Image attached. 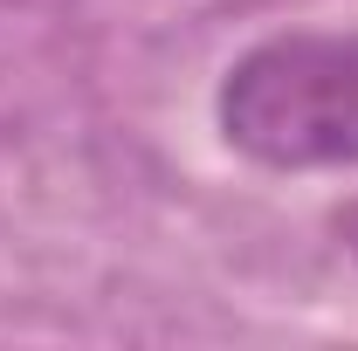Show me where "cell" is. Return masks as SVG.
I'll list each match as a JSON object with an SVG mask.
<instances>
[{"label":"cell","instance_id":"obj_2","mask_svg":"<svg viewBox=\"0 0 358 351\" xmlns=\"http://www.w3.org/2000/svg\"><path fill=\"white\" fill-rule=\"evenodd\" d=\"M345 241H352V255H358V207L345 214Z\"/></svg>","mask_w":358,"mask_h":351},{"label":"cell","instance_id":"obj_1","mask_svg":"<svg viewBox=\"0 0 358 351\" xmlns=\"http://www.w3.org/2000/svg\"><path fill=\"white\" fill-rule=\"evenodd\" d=\"M221 131L268 173L358 166V28H282L221 76Z\"/></svg>","mask_w":358,"mask_h":351}]
</instances>
